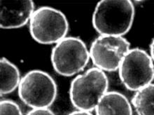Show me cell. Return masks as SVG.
Returning a JSON list of instances; mask_svg holds the SVG:
<instances>
[{
	"mask_svg": "<svg viewBox=\"0 0 154 115\" xmlns=\"http://www.w3.org/2000/svg\"><path fill=\"white\" fill-rule=\"evenodd\" d=\"M134 7L130 0H102L92 18L93 27L100 36L123 37L132 26Z\"/></svg>",
	"mask_w": 154,
	"mask_h": 115,
	"instance_id": "cell-1",
	"label": "cell"
},
{
	"mask_svg": "<svg viewBox=\"0 0 154 115\" xmlns=\"http://www.w3.org/2000/svg\"><path fill=\"white\" fill-rule=\"evenodd\" d=\"M108 87L109 80L105 73L96 67L91 68L72 81L70 101L76 109L91 112L107 92Z\"/></svg>",
	"mask_w": 154,
	"mask_h": 115,
	"instance_id": "cell-2",
	"label": "cell"
},
{
	"mask_svg": "<svg viewBox=\"0 0 154 115\" xmlns=\"http://www.w3.org/2000/svg\"><path fill=\"white\" fill-rule=\"evenodd\" d=\"M18 96L25 105L35 108H48L57 97L55 80L46 72L32 70L21 78Z\"/></svg>",
	"mask_w": 154,
	"mask_h": 115,
	"instance_id": "cell-3",
	"label": "cell"
},
{
	"mask_svg": "<svg viewBox=\"0 0 154 115\" xmlns=\"http://www.w3.org/2000/svg\"><path fill=\"white\" fill-rule=\"evenodd\" d=\"M89 50L85 43L77 37H65L53 48L51 60L59 75L70 77L83 71L88 63Z\"/></svg>",
	"mask_w": 154,
	"mask_h": 115,
	"instance_id": "cell-4",
	"label": "cell"
},
{
	"mask_svg": "<svg viewBox=\"0 0 154 115\" xmlns=\"http://www.w3.org/2000/svg\"><path fill=\"white\" fill-rule=\"evenodd\" d=\"M29 33L40 44H56L67 37L69 23L63 13L49 6L35 10L29 20Z\"/></svg>",
	"mask_w": 154,
	"mask_h": 115,
	"instance_id": "cell-5",
	"label": "cell"
},
{
	"mask_svg": "<svg viewBox=\"0 0 154 115\" xmlns=\"http://www.w3.org/2000/svg\"><path fill=\"white\" fill-rule=\"evenodd\" d=\"M118 70L121 82L130 91H137L154 80L153 61L150 55L140 48L130 49Z\"/></svg>",
	"mask_w": 154,
	"mask_h": 115,
	"instance_id": "cell-6",
	"label": "cell"
},
{
	"mask_svg": "<svg viewBox=\"0 0 154 115\" xmlns=\"http://www.w3.org/2000/svg\"><path fill=\"white\" fill-rule=\"evenodd\" d=\"M130 47V43L123 37L100 36L92 43L90 58L95 67L104 72H113L119 69Z\"/></svg>",
	"mask_w": 154,
	"mask_h": 115,
	"instance_id": "cell-7",
	"label": "cell"
},
{
	"mask_svg": "<svg viewBox=\"0 0 154 115\" xmlns=\"http://www.w3.org/2000/svg\"><path fill=\"white\" fill-rule=\"evenodd\" d=\"M35 4L31 0H1L0 27L17 29L29 22L35 12Z\"/></svg>",
	"mask_w": 154,
	"mask_h": 115,
	"instance_id": "cell-8",
	"label": "cell"
},
{
	"mask_svg": "<svg viewBox=\"0 0 154 115\" xmlns=\"http://www.w3.org/2000/svg\"><path fill=\"white\" fill-rule=\"evenodd\" d=\"M96 115H132L127 97L118 91H107L95 108Z\"/></svg>",
	"mask_w": 154,
	"mask_h": 115,
	"instance_id": "cell-9",
	"label": "cell"
},
{
	"mask_svg": "<svg viewBox=\"0 0 154 115\" xmlns=\"http://www.w3.org/2000/svg\"><path fill=\"white\" fill-rule=\"evenodd\" d=\"M20 80V73L16 66L4 57L0 59L1 95L12 93L15 89L18 88Z\"/></svg>",
	"mask_w": 154,
	"mask_h": 115,
	"instance_id": "cell-10",
	"label": "cell"
},
{
	"mask_svg": "<svg viewBox=\"0 0 154 115\" xmlns=\"http://www.w3.org/2000/svg\"><path fill=\"white\" fill-rule=\"evenodd\" d=\"M132 104L137 115H154V83L135 91Z\"/></svg>",
	"mask_w": 154,
	"mask_h": 115,
	"instance_id": "cell-11",
	"label": "cell"
},
{
	"mask_svg": "<svg viewBox=\"0 0 154 115\" xmlns=\"http://www.w3.org/2000/svg\"><path fill=\"white\" fill-rule=\"evenodd\" d=\"M0 115H23L20 108L11 100H2L0 102Z\"/></svg>",
	"mask_w": 154,
	"mask_h": 115,
	"instance_id": "cell-12",
	"label": "cell"
},
{
	"mask_svg": "<svg viewBox=\"0 0 154 115\" xmlns=\"http://www.w3.org/2000/svg\"><path fill=\"white\" fill-rule=\"evenodd\" d=\"M26 115H55L49 108H35L32 109Z\"/></svg>",
	"mask_w": 154,
	"mask_h": 115,
	"instance_id": "cell-13",
	"label": "cell"
},
{
	"mask_svg": "<svg viewBox=\"0 0 154 115\" xmlns=\"http://www.w3.org/2000/svg\"><path fill=\"white\" fill-rule=\"evenodd\" d=\"M68 115H93L91 112L84 111V110H77L76 111H74L69 113Z\"/></svg>",
	"mask_w": 154,
	"mask_h": 115,
	"instance_id": "cell-14",
	"label": "cell"
},
{
	"mask_svg": "<svg viewBox=\"0 0 154 115\" xmlns=\"http://www.w3.org/2000/svg\"><path fill=\"white\" fill-rule=\"evenodd\" d=\"M150 54L151 59H152L153 61H154V39L152 40L150 46Z\"/></svg>",
	"mask_w": 154,
	"mask_h": 115,
	"instance_id": "cell-15",
	"label": "cell"
}]
</instances>
